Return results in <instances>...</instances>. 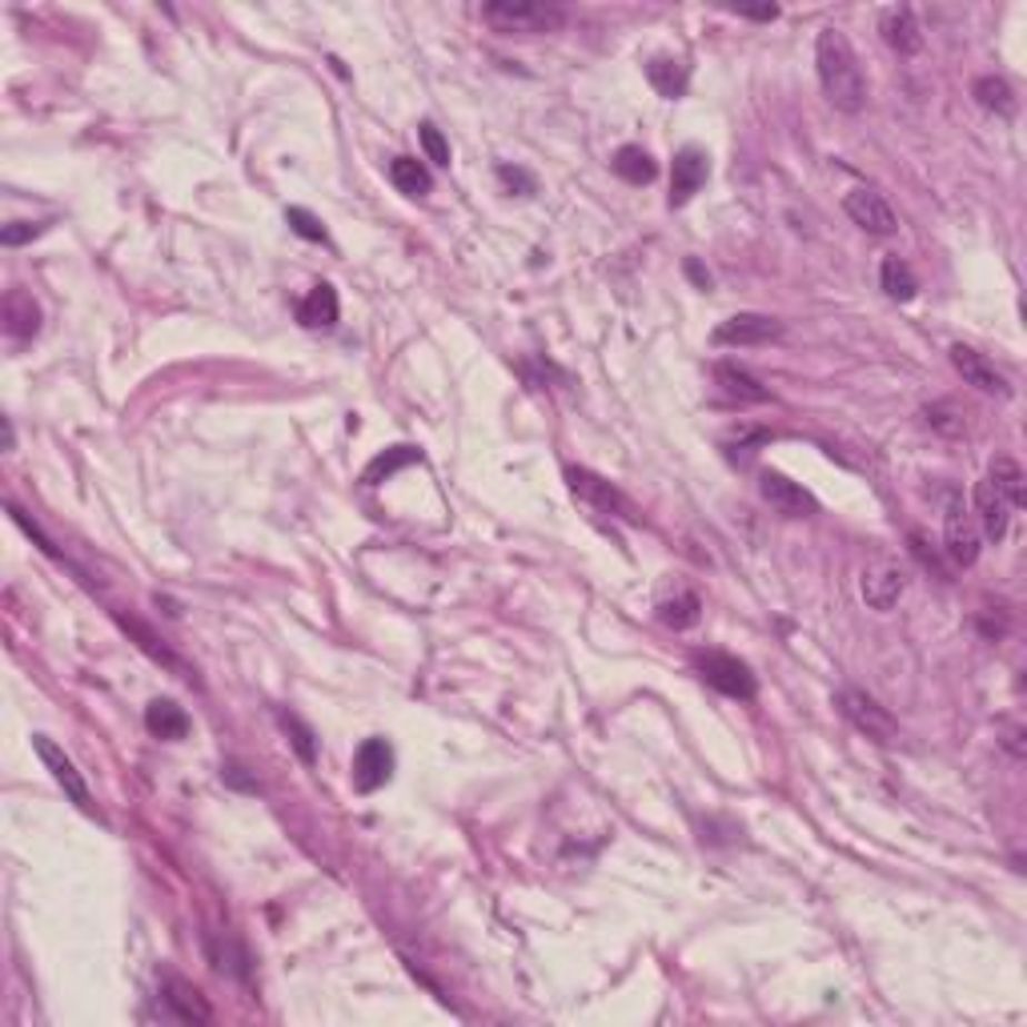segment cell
<instances>
[{"instance_id": "cell-11", "label": "cell", "mask_w": 1027, "mask_h": 1027, "mask_svg": "<svg viewBox=\"0 0 1027 1027\" xmlns=\"http://www.w3.org/2000/svg\"><path fill=\"white\" fill-rule=\"evenodd\" d=\"M707 153L702 149H682L675 153V164H670V206H687L690 197L699 193L707 186Z\"/></svg>"}, {"instance_id": "cell-3", "label": "cell", "mask_w": 1027, "mask_h": 1027, "mask_svg": "<svg viewBox=\"0 0 1027 1027\" xmlns=\"http://www.w3.org/2000/svg\"><path fill=\"white\" fill-rule=\"evenodd\" d=\"M839 710L847 715V719H851L855 730H864L867 739H875V742H895V739H899V722L891 719V710L879 707V702H875L867 690L847 687L839 695Z\"/></svg>"}, {"instance_id": "cell-29", "label": "cell", "mask_w": 1027, "mask_h": 1027, "mask_svg": "<svg viewBox=\"0 0 1027 1027\" xmlns=\"http://www.w3.org/2000/svg\"><path fill=\"white\" fill-rule=\"evenodd\" d=\"M879 281H884L887 298H895V301H911L915 293H919V281H915L911 266H907L904 257H887L884 269H879Z\"/></svg>"}, {"instance_id": "cell-7", "label": "cell", "mask_w": 1027, "mask_h": 1027, "mask_svg": "<svg viewBox=\"0 0 1027 1027\" xmlns=\"http://www.w3.org/2000/svg\"><path fill=\"white\" fill-rule=\"evenodd\" d=\"M32 747H37V755H41V762L52 770V779L61 782L64 795H69L81 811H93V795H89V782L81 779V770H77V762L64 755L57 742L49 739V735H32Z\"/></svg>"}, {"instance_id": "cell-8", "label": "cell", "mask_w": 1027, "mask_h": 1027, "mask_svg": "<svg viewBox=\"0 0 1027 1027\" xmlns=\"http://www.w3.org/2000/svg\"><path fill=\"white\" fill-rule=\"evenodd\" d=\"M842 209H847V217H851L855 226L867 229V233H875V237H887L899 229L895 209L887 206V197L875 193V189H851V193L842 197Z\"/></svg>"}, {"instance_id": "cell-21", "label": "cell", "mask_w": 1027, "mask_h": 1027, "mask_svg": "<svg viewBox=\"0 0 1027 1027\" xmlns=\"http://www.w3.org/2000/svg\"><path fill=\"white\" fill-rule=\"evenodd\" d=\"M338 313H341V306H338V289L329 286V281H318V286L309 289L306 293V301L298 306V318H301V326H309V329H326V326H333L338 321Z\"/></svg>"}, {"instance_id": "cell-23", "label": "cell", "mask_w": 1027, "mask_h": 1027, "mask_svg": "<svg viewBox=\"0 0 1027 1027\" xmlns=\"http://www.w3.org/2000/svg\"><path fill=\"white\" fill-rule=\"evenodd\" d=\"M610 169H615L627 186H650L658 173V164L650 161V153L642 149V144H622L615 153V161H610Z\"/></svg>"}, {"instance_id": "cell-5", "label": "cell", "mask_w": 1027, "mask_h": 1027, "mask_svg": "<svg viewBox=\"0 0 1027 1027\" xmlns=\"http://www.w3.org/2000/svg\"><path fill=\"white\" fill-rule=\"evenodd\" d=\"M944 546L947 558L956 566H971L979 558V530L976 518L967 514L964 498L956 490H947V510H944Z\"/></svg>"}, {"instance_id": "cell-16", "label": "cell", "mask_w": 1027, "mask_h": 1027, "mask_svg": "<svg viewBox=\"0 0 1027 1027\" xmlns=\"http://www.w3.org/2000/svg\"><path fill=\"white\" fill-rule=\"evenodd\" d=\"M0 318H4V333L17 341L32 338L41 329V306L32 298L29 289H9L4 301H0Z\"/></svg>"}, {"instance_id": "cell-18", "label": "cell", "mask_w": 1027, "mask_h": 1027, "mask_svg": "<svg viewBox=\"0 0 1027 1027\" xmlns=\"http://www.w3.org/2000/svg\"><path fill=\"white\" fill-rule=\"evenodd\" d=\"M144 727H149V735L153 739H164V742H181L189 735V715L181 707H177L173 699H153L149 707H144Z\"/></svg>"}, {"instance_id": "cell-9", "label": "cell", "mask_w": 1027, "mask_h": 1027, "mask_svg": "<svg viewBox=\"0 0 1027 1027\" xmlns=\"http://www.w3.org/2000/svg\"><path fill=\"white\" fill-rule=\"evenodd\" d=\"M393 775V750L386 739H366L353 755V787L361 795H373L378 787H386V779Z\"/></svg>"}, {"instance_id": "cell-14", "label": "cell", "mask_w": 1027, "mask_h": 1027, "mask_svg": "<svg viewBox=\"0 0 1027 1027\" xmlns=\"http://www.w3.org/2000/svg\"><path fill=\"white\" fill-rule=\"evenodd\" d=\"M951 366H956L959 373H964L967 386H976V390L984 393H999V398H1007V378L991 366V361L984 358L979 350H971V346H951Z\"/></svg>"}, {"instance_id": "cell-17", "label": "cell", "mask_w": 1027, "mask_h": 1027, "mask_svg": "<svg viewBox=\"0 0 1027 1027\" xmlns=\"http://www.w3.org/2000/svg\"><path fill=\"white\" fill-rule=\"evenodd\" d=\"M976 514H979L984 535L991 538V542H1004L1007 526H1011V502L991 486V478H984V482L976 486Z\"/></svg>"}, {"instance_id": "cell-24", "label": "cell", "mask_w": 1027, "mask_h": 1027, "mask_svg": "<svg viewBox=\"0 0 1027 1027\" xmlns=\"http://www.w3.org/2000/svg\"><path fill=\"white\" fill-rule=\"evenodd\" d=\"M647 77H650V84H655L658 93L667 97V101H675V97L687 93V81H690L687 64L675 61V57H650V61H647Z\"/></svg>"}, {"instance_id": "cell-32", "label": "cell", "mask_w": 1027, "mask_h": 1027, "mask_svg": "<svg viewBox=\"0 0 1027 1027\" xmlns=\"http://www.w3.org/2000/svg\"><path fill=\"white\" fill-rule=\"evenodd\" d=\"M286 226L293 229L298 237H306V241H326V226H321V221H318L313 213H309V209H298V206H293V209L286 213Z\"/></svg>"}, {"instance_id": "cell-37", "label": "cell", "mask_w": 1027, "mask_h": 1027, "mask_svg": "<svg viewBox=\"0 0 1027 1027\" xmlns=\"http://www.w3.org/2000/svg\"><path fill=\"white\" fill-rule=\"evenodd\" d=\"M739 17H747V21H775L779 17V9L775 4H762V9H735Z\"/></svg>"}, {"instance_id": "cell-10", "label": "cell", "mask_w": 1027, "mask_h": 1027, "mask_svg": "<svg viewBox=\"0 0 1027 1027\" xmlns=\"http://www.w3.org/2000/svg\"><path fill=\"white\" fill-rule=\"evenodd\" d=\"M782 326L767 313H735L715 329V341L719 346H767V341H779Z\"/></svg>"}, {"instance_id": "cell-25", "label": "cell", "mask_w": 1027, "mask_h": 1027, "mask_svg": "<svg viewBox=\"0 0 1027 1027\" xmlns=\"http://www.w3.org/2000/svg\"><path fill=\"white\" fill-rule=\"evenodd\" d=\"M976 101L984 104L987 113H999V117H1016V109H1019L1016 89H1011L1004 77H979V81H976Z\"/></svg>"}, {"instance_id": "cell-12", "label": "cell", "mask_w": 1027, "mask_h": 1027, "mask_svg": "<svg viewBox=\"0 0 1027 1027\" xmlns=\"http://www.w3.org/2000/svg\"><path fill=\"white\" fill-rule=\"evenodd\" d=\"M161 999H164V1007H169V1016L181 1019V1024H213V1007L206 1004V996H201L189 979L164 976Z\"/></svg>"}, {"instance_id": "cell-28", "label": "cell", "mask_w": 1027, "mask_h": 1027, "mask_svg": "<svg viewBox=\"0 0 1027 1027\" xmlns=\"http://www.w3.org/2000/svg\"><path fill=\"white\" fill-rule=\"evenodd\" d=\"M421 453L413 450V446H390L386 453H378L370 466H366V473H361V482L366 486H378V482H386V478H393V473L401 470V466H413L418 462Z\"/></svg>"}, {"instance_id": "cell-1", "label": "cell", "mask_w": 1027, "mask_h": 1027, "mask_svg": "<svg viewBox=\"0 0 1027 1027\" xmlns=\"http://www.w3.org/2000/svg\"><path fill=\"white\" fill-rule=\"evenodd\" d=\"M815 69H819L822 93H827V101L839 113H859L867 104V77L859 69V57H855L847 32L839 29L819 32V41H815Z\"/></svg>"}, {"instance_id": "cell-6", "label": "cell", "mask_w": 1027, "mask_h": 1027, "mask_svg": "<svg viewBox=\"0 0 1027 1027\" xmlns=\"http://www.w3.org/2000/svg\"><path fill=\"white\" fill-rule=\"evenodd\" d=\"M699 675L715 690H722L727 699H755L759 695V682H755L747 662H739L735 655H722V650H710V655L699 658Z\"/></svg>"}, {"instance_id": "cell-33", "label": "cell", "mask_w": 1027, "mask_h": 1027, "mask_svg": "<svg viewBox=\"0 0 1027 1027\" xmlns=\"http://www.w3.org/2000/svg\"><path fill=\"white\" fill-rule=\"evenodd\" d=\"M418 137H421V149H426V157H430L433 164H450V144H446V137H442L438 124L426 121L418 129Z\"/></svg>"}, {"instance_id": "cell-15", "label": "cell", "mask_w": 1027, "mask_h": 1027, "mask_svg": "<svg viewBox=\"0 0 1027 1027\" xmlns=\"http://www.w3.org/2000/svg\"><path fill=\"white\" fill-rule=\"evenodd\" d=\"M879 32H884V41L891 44L899 57H915V52L924 49V29H919L915 12L907 9V4L884 9V17H879Z\"/></svg>"}, {"instance_id": "cell-13", "label": "cell", "mask_w": 1027, "mask_h": 1027, "mask_svg": "<svg viewBox=\"0 0 1027 1027\" xmlns=\"http://www.w3.org/2000/svg\"><path fill=\"white\" fill-rule=\"evenodd\" d=\"M759 490H762V498H767V502L775 506L779 514H787V518H807V514H815V498L802 490L799 482H791L787 473L767 470V473H762Z\"/></svg>"}, {"instance_id": "cell-35", "label": "cell", "mask_w": 1027, "mask_h": 1027, "mask_svg": "<svg viewBox=\"0 0 1027 1027\" xmlns=\"http://www.w3.org/2000/svg\"><path fill=\"white\" fill-rule=\"evenodd\" d=\"M44 226H32V221H12V226L0 229V241L4 246H24V241H32V237H41Z\"/></svg>"}, {"instance_id": "cell-38", "label": "cell", "mask_w": 1027, "mask_h": 1027, "mask_svg": "<svg viewBox=\"0 0 1027 1027\" xmlns=\"http://www.w3.org/2000/svg\"><path fill=\"white\" fill-rule=\"evenodd\" d=\"M687 273H690V281H695V286H699V289H710V273L699 266V261H695V257H690V261H687Z\"/></svg>"}, {"instance_id": "cell-31", "label": "cell", "mask_w": 1027, "mask_h": 1027, "mask_svg": "<svg viewBox=\"0 0 1027 1027\" xmlns=\"http://www.w3.org/2000/svg\"><path fill=\"white\" fill-rule=\"evenodd\" d=\"M278 722L286 727L289 742H293V750H298V759L306 762V767H313V762H318V735H313V727L301 722L298 715H289V710H281Z\"/></svg>"}, {"instance_id": "cell-27", "label": "cell", "mask_w": 1027, "mask_h": 1027, "mask_svg": "<svg viewBox=\"0 0 1027 1027\" xmlns=\"http://www.w3.org/2000/svg\"><path fill=\"white\" fill-rule=\"evenodd\" d=\"M987 478H991V486H996L1007 502H1011V510H1019V506L1027 502L1024 470H1019V462H1011V458H996V462H991V470H987Z\"/></svg>"}, {"instance_id": "cell-30", "label": "cell", "mask_w": 1027, "mask_h": 1027, "mask_svg": "<svg viewBox=\"0 0 1027 1027\" xmlns=\"http://www.w3.org/2000/svg\"><path fill=\"white\" fill-rule=\"evenodd\" d=\"M699 610H702L699 595H690L687 590V595H678L658 607V622H662V627H675V630H687L699 622Z\"/></svg>"}, {"instance_id": "cell-36", "label": "cell", "mask_w": 1027, "mask_h": 1027, "mask_svg": "<svg viewBox=\"0 0 1027 1027\" xmlns=\"http://www.w3.org/2000/svg\"><path fill=\"white\" fill-rule=\"evenodd\" d=\"M241 770H246V767H237V762H229V767H221V779H226V782H233V787H246V791H257V782H253V779H246Z\"/></svg>"}, {"instance_id": "cell-2", "label": "cell", "mask_w": 1027, "mask_h": 1027, "mask_svg": "<svg viewBox=\"0 0 1027 1027\" xmlns=\"http://www.w3.org/2000/svg\"><path fill=\"white\" fill-rule=\"evenodd\" d=\"M482 21L493 32H555L562 29L566 12L542 0H490L482 9Z\"/></svg>"}, {"instance_id": "cell-20", "label": "cell", "mask_w": 1027, "mask_h": 1027, "mask_svg": "<svg viewBox=\"0 0 1027 1027\" xmlns=\"http://www.w3.org/2000/svg\"><path fill=\"white\" fill-rule=\"evenodd\" d=\"M117 622H121V627L137 638V647H141L144 655L153 658V662H161V667H169L173 675H181V678H189V682H193V670H189L186 662H181V658H177L173 650L164 647L161 638H157L153 630H149V622H141V618H133V615H117Z\"/></svg>"}, {"instance_id": "cell-19", "label": "cell", "mask_w": 1027, "mask_h": 1027, "mask_svg": "<svg viewBox=\"0 0 1027 1027\" xmlns=\"http://www.w3.org/2000/svg\"><path fill=\"white\" fill-rule=\"evenodd\" d=\"M904 595V575L895 566L879 562L871 570H864V602L871 610H891Z\"/></svg>"}, {"instance_id": "cell-22", "label": "cell", "mask_w": 1027, "mask_h": 1027, "mask_svg": "<svg viewBox=\"0 0 1027 1027\" xmlns=\"http://www.w3.org/2000/svg\"><path fill=\"white\" fill-rule=\"evenodd\" d=\"M715 378H719V386L730 393V398L750 401V406H762V401H770L767 386H762L755 373L742 370V366H735V361H719V366H715Z\"/></svg>"}, {"instance_id": "cell-26", "label": "cell", "mask_w": 1027, "mask_h": 1027, "mask_svg": "<svg viewBox=\"0 0 1027 1027\" xmlns=\"http://www.w3.org/2000/svg\"><path fill=\"white\" fill-rule=\"evenodd\" d=\"M390 181L406 197H426V193H430V186H433L430 169H426L421 161H413V157H393V161H390Z\"/></svg>"}, {"instance_id": "cell-34", "label": "cell", "mask_w": 1027, "mask_h": 1027, "mask_svg": "<svg viewBox=\"0 0 1027 1027\" xmlns=\"http://www.w3.org/2000/svg\"><path fill=\"white\" fill-rule=\"evenodd\" d=\"M498 181H502L506 189H518V193H535V177L526 173V169H518V164H498Z\"/></svg>"}, {"instance_id": "cell-4", "label": "cell", "mask_w": 1027, "mask_h": 1027, "mask_svg": "<svg viewBox=\"0 0 1027 1027\" xmlns=\"http://www.w3.org/2000/svg\"><path fill=\"white\" fill-rule=\"evenodd\" d=\"M566 482H570V490H575V498H582V502H590L595 510L602 514H618V518H627V522H638V510L635 502H630L627 493L618 490V486H610L607 478H598L595 470H582V466H570L566 470Z\"/></svg>"}]
</instances>
